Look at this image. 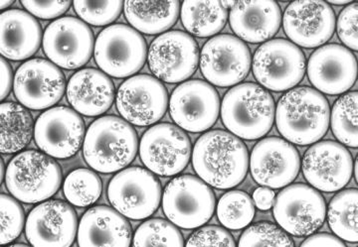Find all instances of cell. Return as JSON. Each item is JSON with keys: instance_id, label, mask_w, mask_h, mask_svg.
I'll list each match as a JSON object with an SVG mask.
<instances>
[{"instance_id": "1", "label": "cell", "mask_w": 358, "mask_h": 247, "mask_svg": "<svg viewBox=\"0 0 358 247\" xmlns=\"http://www.w3.org/2000/svg\"><path fill=\"white\" fill-rule=\"evenodd\" d=\"M249 152L241 138L227 131L202 134L193 147L192 166L200 179L216 189H232L248 173Z\"/></svg>"}, {"instance_id": "2", "label": "cell", "mask_w": 358, "mask_h": 247, "mask_svg": "<svg viewBox=\"0 0 358 247\" xmlns=\"http://www.w3.org/2000/svg\"><path fill=\"white\" fill-rule=\"evenodd\" d=\"M275 121L285 140L296 145H310L326 135L331 124V107L317 89L298 87L280 98Z\"/></svg>"}, {"instance_id": "3", "label": "cell", "mask_w": 358, "mask_h": 247, "mask_svg": "<svg viewBox=\"0 0 358 247\" xmlns=\"http://www.w3.org/2000/svg\"><path fill=\"white\" fill-rule=\"evenodd\" d=\"M140 143L131 123L114 115L96 119L87 130L83 156L93 170L110 174L127 168L136 158Z\"/></svg>"}, {"instance_id": "4", "label": "cell", "mask_w": 358, "mask_h": 247, "mask_svg": "<svg viewBox=\"0 0 358 247\" xmlns=\"http://www.w3.org/2000/svg\"><path fill=\"white\" fill-rule=\"evenodd\" d=\"M275 117L274 98L254 82L229 89L221 103L224 126L241 140H260L272 129Z\"/></svg>"}, {"instance_id": "5", "label": "cell", "mask_w": 358, "mask_h": 247, "mask_svg": "<svg viewBox=\"0 0 358 247\" xmlns=\"http://www.w3.org/2000/svg\"><path fill=\"white\" fill-rule=\"evenodd\" d=\"M53 157L36 150L16 155L6 168V184L11 196L25 204L50 199L62 184V171Z\"/></svg>"}, {"instance_id": "6", "label": "cell", "mask_w": 358, "mask_h": 247, "mask_svg": "<svg viewBox=\"0 0 358 247\" xmlns=\"http://www.w3.org/2000/svg\"><path fill=\"white\" fill-rule=\"evenodd\" d=\"M213 190L202 179L192 175L173 178L162 193L164 215L176 227L192 230L211 220L215 211Z\"/></svg>"}, {"instance_id": "7", "label": "cell", "mask_w": 358, "mask_h": 247, "mask_svg": "<svg viewBox=\"0 0 358 247\" xmlns=\"http://www.w3.org/2000/svg\"><path fill=\"white\" fill-rule=\"evenodd\" d=\"M95 61L110 77L134 76L148 60L147 42L138 30L124 24L108 26L96 40Z\"/></svg>"}, {"instance_id": "8", "label": "cell", "mask_w": 358, "mask_h": 247, "mask_svg": "<svg viewBox=\"0 0 358 247\" xmlns=\"http://www.w3.org/2000/svg\"><path fill=\"white\" fill-rule=\"evenodd\" d=\"M252 69L254 77L264 88L285 91L303 81L307 61L296 44L288 40L273 39L257 49Z\"/></svg>"}, {"instance_id": "9", "label": "cell", "mask_w": 358, "mask_h": 247, "mask_svg": "<svg viewBox=\"0 0 358 247\" xmlns=\"http://www.w3.org/2000/svg\"><path fill=\"white\" fill-rule=\"evenodd\" d=\"M108 199L126 218L145 220L159 209L162 201V185L152 171L129 167L122 169L110 180Z\"/></svg>"}, {"instance_id": "10", "label": "cell", "mask_w": 358, "mask_h": 247, "mask_svg": "<svg viewBox=\"0 0 358 247\" xmlns=\"http://www.w3.org/2000/svg\"><path fill=\"white\" fill-rule=\"evenodd\" d=\"M273 215L289 234L308 237L317 232L326 220V201L312 186L301 183L287 186L275 199Z\"/></svg>"}, {"instance_id": "11", "label": "cell", "mask_w": 358, "mask_h": 247, "mask_svg": "<svg viewBox=\"0 0 358 247\" xmlns=\"http://www.w3.org/2000/svg\"><path fill=\"white\" fill-rule=\"evenodd\" d=\"M138 152L148 170L160 177H171L181 173L189 163L192 141L179 126L155 124L143 134Z\"/></svg>"}, {"instance_id": "12", "label": "cell", "mask_w": 358, "mask_h": 247, "mask_svg": "<svg viewBox=\"0 0 358 247\" xmlns=\"http://www.w3.org/2000/svg\"><path fill=\"white\" fill-rule=\"evenodd\" d=\"M251 52L237 37L221 34L212 37L200 53V70L210 84L221 88L236 86L251 70Z\"/></svg>"}, {"instance_id": "13", "label": "cell", "mask_w": 358, "mask_h": 247, "mask_svg": "<svg viewBox=\"0 0 358 247\" xmlns=\"http://www.w3.org/2000/svg\"><path fill=\"white\" fill-rule=\"evenodd\" d=\"M150 72L160 81L176 84L189 79L197 70L199 49L188 33L166 31L150 45L148 53Z\"/></svg>"}, {"instance_id": "14", "label": "cell", "mask_w": 358, "mask_h": 247, "mask_svg": "<svg viewBox=\"0 0 358 247\" xmlns=\"http://www.w3.org/2000/svg\"><path fill=\"white\" fill-rule=\"evenodd\" d=\"M169 93L157 77L136 75L120 87L115 105L122 119L136 126H154L166 114Z\"/></svg>"}, {"instance_id": "15", "label": "cell", "mask_w": 358, "mask_h": 247, "mask_svg": "<svg viewBox=\"0 0 358 247\" xmlns=\"http://www.w3.org/2000/svg\"><path fill=\"white\" fill-rule=\"evenodd\" d=\"M220 98L209 82L201 80L183 82L169 100V114L176 126L192 133L208 130L220 114Z\"/></svg>"}, {"instance_id": "16", "label": "cell", "mask_w": 358, "mask_h": 247, "mask_svg": "<svg viewBox=\"0 0 358 247\" xmlns=\"http://www.w3.org/2000/svg\"><path fill=\"white\" fill-rule=\"evenodd\" d=\"M45 55L66 70L79 69L89 62L94 51L91 28L78 18H59L48 25L43 35Z\"/></svg>"}, {"instance_id": "17", "label": "cell", "mask_w": 358, "mask_h": 247, "mask_svg": "<svg viewBox=\"0 0 358 247\" xmlns=\"http://www.w3.org/2000/svg\"><path fill=\"white\" fill-rule=\"evenodd\" d=\"M13 89L18 102L26 108L46 110L60 102L64 95L65 76L55 63L31 59L18 68Z\"/></svg>"}, {"instance_id": "18", "label": "cell", "mask_w": 358, "mask_h": 247, "mask_svg": "<svg viewBox=\"0 0 358 247\" xmlns=\"http://www.w3.org/2000/svg\"><path fill=\"white\" fill-rule=\"evenodd\" d=\"M85 123L76 110L67 107L49 108L35 122V142L42 152L55 159H68L81 149Z\"/></svg>"}, {"instance_id": "19", "label": "cell", "mask_w": 358, "mask_h": 247, "mask_svg": "<svg viewBox=\"0 0 358 247\" xmlns=\"http://www.w3.org/2000/svg\"><path fill=\"white\" fill-rule=\"evenodd\" d=\"M249 168L257 184L281 189L291 184L299 175L300 154L288 140L263 138L252 150Z\"/></svg>"}, {"instance_id": "20", "label": "cell", "mask_w": 358, "mask_h": 247, "mask_svg": "<svg viewBox=\"0 0 358 247\" xmlns=\"http://www.w3.org/2000/svg\"><path fill=\"white\" fill-rule=\"evenodd\" d=\"M352 173V154L336 141H317L303 155V177L320 192L334 193L343 189Z\"/></svg>"}, {"instance_id": "21", "label": "cell", "mask_w": 358, "mask_h": 247, "mask_svg": "<svg viewBox=\"0 0 358 247\" xmlns=\"http://www.w3.org/2000/svg\"><path fill=\"white\" fill-rule=\"evenodd\" d=\"M282 26L293 43L317 48L333 37L336 14L324 0H294L285 10Z\"/></svg>"}, {"instance_id": "22", "label": "cell", "mask_w": 358, "mask_h": 247, "mask_svg": "<svg viewBox=\"0 0 358 247\" xmlns=\"http://www.w3.org/2000/svg\"><path fill=\"white\" fill-rule=\"evenodd\" d=\"M77 234L76 211L66 202L44 201L30 211L26 220V239L33 246H70Z\"/></svg>"}, {"instance_id": "23", "label": "cell", "mask_w": 358, "mask_h": 247, "mask_svg": "<svg viewBox=\"0 0 358 247\" xmlns=\"http://www.w3.org/2000/svg\"><path fill=\"white\" fill-rule=\"evenodd\" d=\"M307 66L310 84L327 95H343L357 82V58L341 45L320 47L313 52Z\"/></svg>"}, {"instance_id": "24", "label": "cell", "mask_w": 358, "mask_h": 247, "mask_svg": "<svg viewBox=\"0 0 358 247\" xmlns=\"http://www.w3.org/2000/svg\"><path fill=\"white\" fill-rule=\"evenodd\" d=\"M229 22L240 39L248 43H263L279 31L281 9L275 0H237L231 9Z\"/></svg>"}, {"instance_id": "25", "label": "cell", "mask_w": 358, "mask_h": 247, "mask_svg": "<svg viewBox=\"0 0 358 247\" xmlns=\"http://www.w3.org/2000/svg\"><path fill=\"white\" fill-rule=\"evenodd\" d=\"M131 227L115 209L93 207L80 220L77 239L80 246H129Z\"/></svg>"}, {"instance_id": "26", "label": "cell", "mask_w": 358, "mask_h": 247, "mask_svg": "<svg viewBox=\"0 0 358 247\" xmlns=\"http://www.w3.org/2000/svg\"><path fill=\"white\" fill-rule=\"evenodd\" d=\"M67 100L82 115L99 117L110 110L115 98L114 82L96 69L78 70L66 88Z\"/></svg>"}, {"instance_id": "27", "label": "cell", "mask_w": 358, "mask_h": 247, "mask_svg": "<svg viewBox=\"0 0 358 247\" xmlns=\"http://www.w3.org/2000/svg\"><path fill=\"white\" fill-rule=\"evenodd\" d=\"M42 30L38 21L20 9L0 15V52L2 57L23 61L32 57L41 45Z\"/></svg>"}, {"instance_id": "28", "label": "cell", "mask_w": 358, "mask_h": 247, "mask_svg": "<svg viewBox=\"0 0 358 247\" xmlns=\"http://www.w3.org/2000/svg\"><path fill=\"white\" fill-rule=\"evenodd\" d=\"M124 16L138 32L157 35L171 29L180 13L179 0H124Z\"/></svg>"}, {"instance_id": "29", "label": "cell", "mask_w": 358, "mask_h": 247, "mask_svg": "<svg viewBox=\"0 0 358 247\" xmlns=\"http://www.w3.org/2000/svg\"><path fill=\"white\" fill-rule=\"evenodd\" d=\"M228 9L222 0H183L181 22L188 32L199 38L214 36L225 27Z\"/></svg>"}, {"instance_id": "30", "label": "cell", "mask_w": 358, "mask_h": 247, "mask_svg": "<svg viewBox=\"0 0 358 247\" xmlns=\"http://www.w3.org/2000/svg\"><path fill=\"white\" fill-rule=\"evenodd\" d=\"M1 142L3 154H14L24 149L34 135V121L24 105L8 102L0 107Z\"/></svg>"}, {"instance_id": "31", "label": "cell", "mask_w": 358, "mask_h": 247, "mask_svg": "<svg viewBox=\"0 0 358 247\" xmlns=\"http://www.w3.org/2000/svg\"><path fill=\"white\" fill-rule=\"evenodd\" d=\"M327 223L341 241L358 242V190H343L333 197Z\"/></svg>"}, {"instance_id": "32", "label": "cell", "mask_w": 358, "mask_h": 247, "mask_svg": "<svg viewBox=\"0 0 358 247\" xmlns=\"http://www.w3.org/2000/svg\"><path fill=\"white\" fill-rule=\"evenodd\" d=\"M331 126L341 144L358 148V91L345 93L334 103Z\"/></svg>"}, {"instance_id": "33", "label": "cell", "mask_w": 358, "mask_h": 247, "mask_svg": "<svg viewBox=\"0 0 358 247\" xmlns=\"http://www.w3.org/2000/svg\"><path fill=\"white\" fill-rule=\"evenodd\" d=\"M217 218L224 227L239 230L248 227L255 216L253 200L242 190H229L217 204Z\"/></svg>"}, {"instance_id": "34", "label": "cell", "mask_w": 358, "mask_h": 247, "mask_svg": "<svg viewBox=\"0 0 358 247\" xmlns=\"http://www.w3.org/2000/svg\"><path fill=\"white\" fill-rule=\"evenodd\" d=\"M102 180L96 172L90 169H77L71 172L63 184V193L71 204L79 208L92 206L102 195Z\"/></svg>"}, {"instance_id": "35", "label": "cell", "mask_w": 358, "mask_h": 247, "mask_svg": "<svg viewBox=\"0 0 358 247\" xmlns=\"http://www.w3.org/2000/svg\"><path fill=\"white\" fill-rule=\"evenodd\" d=\"M134 246H183L185 239L173 223L152 218L141 223L133 239Z\"/></svg>"}, {"instance_id": "36", "label": "cell", "mask_w": 358, "mask_h": 247, "mask_svg": "<svg viewBox=\"0 0 358 247\" xmlns=\"http://www.w3.org/2000/svg\"><path fill=\"white\" fill-rule=\"evenodd\" d=\"M74 9L84 22L109 25L121 15L124 0H73Z\"/></svg>"}, {"instance_id": "37", "label": "cell", "mask_w": 358, "mask_h": 247, "mask_svg": "<svg viewBox=\"0 0 358 247\" xmlns=\"http://www.w3.org/2000/svg\"><path fill=\"white\" fill-rule=\"evenodd\" d=\"M238 244L240 246H294V242L280 225L260 222L247 227Z\"/></svg>"}, {"instance_id": "38", "label": "cell", "mask_w": 358, "mask_h": 247, "mask_svg": "<svg viewBox=\"0 0 358 247\" xmlns=\"http://www.w3.org/2000/svg\"><path fill=\"white\" fill-rule=\"evenodd\" d=\"M1 244H8L20 237L24 227L25 216L18 200L1 194Z\"/></svg>"}, {"instance_id": "39", "label": "cell", "mask_w": 358, "mask_h": 247, "mask_svg": "<svg viewBox=\"0 0 358 247\" xmlns=\"http://www.w3.org/2000/svg\"><path fill=\"white\" fill-rule=\"evenodd\" d=\"M336 29L341 41L348 48L358 51V2L350 4L341 11Z\"/></svg>"}, {"instance_id": "40", "label": "cell", "mask_w": 358, "mask_h": 247, "mask_svg": "<svg viewBox=\"0 0 358 247\" xmlns=\"http://www.w3.org/2000/svg\"><path fill=\"white\" fill-rule=\"evenodd\" d=\"M187 246H235L232 235L220 227L209 225L195 230L186 242Z\"/></svg>"}, {"instance_id": "41", "label": "cell", "mask_w": 358, "mask_h": 247, "mask_svg": "<svg viewBox=\"0 0 358 247\" xmlns=\"http://www.w3.org/2000/svg\"><path fill=\"white\" fill-rule=\"evenodd\" d=\"M72 0H21L28 13L41 20H53L69 9Z\"/></svg>"}, {"instance_id": "42", "label": "cell", "mask_w": 358, "mask_h": 247, "mask_svg": "<svg viewBox=\"0 0 358 247\" xmlns=\"http://www.w3.org/2000/svg\"><path fill=\"white\" fill-rule=\"evenodd\" d=\"M301 246H345V242L338 237L329 234H313L308 235Z\"/></svg>"}, {"instance_id": "43", "label": "cell", "mask_w": 358, "mask_h": 247, "mask_svg": "<svg viewBox=\"0 0 358 247\" xmlns=\"http://www.w3.org/2000/svg\"><path fill=\"white\" fill-rule=\"evenodd\" d=\"M275 197L274 190L262 186L254 192L253 201L257 208L261 211H268L274 206Z\"/></svg>"}, {"instance_id": "44", "label": "cell", "mask_w": 358, "mask_h": 247, "mask_svg": "<svg viewBox=\"0 0 358 247\" xmlns=\"http://www.w3.org/2000/svg\"><path fill=\"white\" fill-rule=\"evenodd\" d=\"M1 98L2 100L8 96L13 84V70L4 57L1 58Z\"/></svg>"}, {"instance_id": "45", "label": "cell", "mask_w": 358, "mask_h": 247, "mask_svg": "<svg viewBox=\"0 0 358 247\" xmlns=\"http://www.w3.org/2000/svg\"><path fill=\"white\" fill-rule=\"evenodd\" d=\"M326 1L336 4V6H345V4L350 3L353 0H326Z\"/></svg>"}, {"instance_id": "46", "label": "cell", "mask_w": 358, "mask_h": 247, "mask_svg": "<svg viewBox=\"0 0 358 247\" xmlns=\"http://www.w3.org/2000/svg\"><path fill=\"white\" fill-rule=\"evenodd\" d=\"M237 0H222L223 6L226 9H232L236 4Z\"/></svg>"}, {"instance_id": "47", "label": "cell", "mask_w": 358, "mask_h": 247, "mask_svg": "<svg viewBox=\"0 0 358 247\" xmlns=\"http://www.w3.org/2000/svg\"><path fill=\"white\" fill-rule=\"evenodd\" d=\"M14 2V0H1V9H6L7 7H9L13 4Z\"/></svg>"}, {"instance_id": "48", "label": "cell", "mask_w": 358, "mask_h": 247, "mask_svg": "<svg viewBox=\"0 0 358 247\" xmlns=\"http://www.w3.org/2000/svg\"><path fill=\"white\" fill-rule=\"evenodd\" d=\"M353 172H355V180H357L358 184V156L355 162V166H353Z\"/></svg>"}, {"instance_id": "49", "label": "cell", "mask_w": 358, "mask_h": 247, "mask_svg": "<svg viewBox=\"0 0 358 247\" xmlns=\"http://www.w3.org/2000/svg\"><path fill=\"white\" fill-rule=\"evenodd\" d=\"M4 162L3 160H1V181L3 182L4 178H6V174L4 173Z\"/></svg>"}, {"instance_id": "50", "label": "cell", "mask_w": 358, "mask_h": 247, "mask_svg": "<svg viewBox=\"0 0 358 247\" xmlns=\"http://www.w3.org/2000/svg\"><path fill=\"white\" fill-rule=\"evenodd\" d=\"M281 1H289V0H281Z\"/></svg>"}]
</instances>
